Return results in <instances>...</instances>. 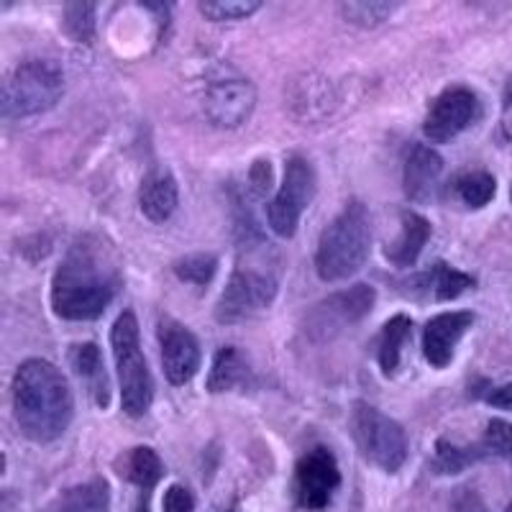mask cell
<instances>
[{"instance_id":"cell-31","label":"cell","mask_w":512,"mask_h":512,"mask_svg":"<svg viewBox=\"0 0 512 512\" xmlns=\"http://www.w3.org/2000/svg\"><path fill=\"white\" fill-rule=\"evenodd\" d=\"M164 512H195V497L182 484H172L164 492Z\"/></svg>"},{"instance_id":"cell-18","label":"cell","mask_w":512,"mask_h":512,"mask_svg":"<svg viewBox=\"0 0 512 512\" xmlns=\"http://www.w3.org/2000/svg\"><path fill=\"white\" fill-rule=\"evenodd\" d=\"M72 369L77 372V377L85 382L90 397L95 400L98 408H108L111 402V384H108V374L103 367V356L95 344H77L70 354Z\"/></svg>"},{"instance_id":"cell-6","label":"cell","mask_w":512,"mask_h":512,"mask_svg":"<svg viewBox=\"0 0 512 512\" xmlns=\"http://www.w3.org/2000/svg\"><path fill=\"white\" fill-rule=\"evenodd\" d=\"M356 446L369 464L379 466L384 472L395 474L408 459V438L402 425L379 413L377 408L359 402L351 418Z\"/></svg>"},{"instance_id":"cell-27","label":"cell","mask_w":512,"mask_h":512,"mask_svg":"<svg viewBox=\"0 0 512 512\" xmlns=\"http://www.w3.org/2000/svg\"><path fill=\"white\" fill-rule=\"evenodd\" d=\"M64 29L80 44H90L95 36L93 3H70V6H64Z\"/></svg>"},{"instance_id":"cell-5","label":"cell","mask_w":512,"mask_h":512,"mask_svg":"<svg viewBox=\"0 0 512 512\" xmlns=\"http://www.w3.org/2000/svg\"><path fill=\"white\" fill-rule=\"evenodd\" d=\"M64 93V75L54 62L29 59L3 85V116L29 118L49 111Z\"/></svg>"},{"instance_id":"cell-29","label":"cell","mask_w":512,"mask_h":512,"mask_svg":"<svg viewBox=\"0 0 512 512\" xmlns=\"http://www.w3.org/2000/svg\"><path fill=\"white\" fill-rule=\"evenodd\" d=\"M262 8L256 0H218V3H200V13L210 21H241Z\"/></svg>"},{"instance_id":"cell-25","label":"cell","mask_w":512,"mask_h":512,"mask_svg":"<svg viewBox=\"0 0 512 512\" xmlns=\"http://www.w3.org/2000/svg\"><path fill=\"white\" fill-rule=\"evenodd\" d=\"M479 459H482V454H479L477 443L474 446H456V443L441 438L436 443V456H433L431 466L436 474H459Z\"/></svg>"},{"instance_id":"cell-21","label":"cell","mask_w":512,"mask_h":512,"mask_svg":"<svg viewBox=\"0 0 512 512\" xmlns=\"http://www.w3.org/2000/svg\"><path fill=\"white\" fill-rule=\"evenodd\" d=\"M418 285L433 290L436 300H456V297L464 295L466 290H472L474 277H469V274L459 272V269L454 267H448V264L438 262L433 264L431 272L420 274Z\"/></svg>"},{"instance_id":"cell-38","label":"cell","mask_w":512,"mask_h":512,"mask_svg":"<svg viewBox=\"0 0 512 512\" xmlns=\"http://www.w3.org/2000/svg\"><path fill=\"white\" fill-rule=\"evenodd\" d=\"M510 195H512V190H510Z\"/></svg>"},{"instance_id":"cell-15","label":"cell","mask_w":512,"mask_h":512,"mask_svg":"<svg viewBox=\"0 0 512 512\" xmlns=\"http://www.w3.org/2000/svg\"><path fill=\"white\" fill-rule=\"evenodd\" d=\"M443 175V159L436 149L425 144H415L405 162V192L415 203H425L433 198L438 180Z\"/></svg>"},{"instance_id":"cell-26","label":"cell","mask_w":512,"mask_h":512,"mask_svg":"<svg viewBox=\"0 0 512 512\" xmlns=\"http://www.w3.org/2000/svg\"><path fill=\"white\" fill-rule=\"evenodd\" d=\"M482 459L487 456H497V459H510L512 461V423L507 420H489L484 438L477 443Z\"/></svg>"},{"instance_id":"cell-8","label":"cell","mask_w":512,"mask_h":512,"mask_svg":"<svg viewBox=\"0 0 512 512\" xmlns=\"http://www.w3.org/2000/svg\"><path fill=\"white\" fill-rule=\"evenodd\" d=\"M277 297V282L269 274L254 269H239L233 274L216 305V318L221 323H239L259 310L269 308Z\"/></svg>"},{"instance_id":"cell-37","label":"cell","mask_w":512,"mask_h":512,"mask_svg":"<svg viewBox=\"0 0 512 512\" xmlns=\"http://www.w3.org/2000/svg\"><path fill=\"white\" fill-rule=\"evenodd\" d=\"M507 512H512V502H510V507H507Z\"/></svg>"},{"instance_id":"cell-10","label":"cell","mask_w":512,"mask_h":512,"mask_svg":"<svg viewBox=\"0 0 512 512\" xmlns=\"http://www.w3.org/2000/svg\"><path fill=\"white\" fill-rule=\"evenodd\" d=\"M479 116V100L472 90L448 88L433 100L431 111L425 116L423 131L436 144L451 141L464 128L472 126Z\"/></svg>"},{"instance_id":"cell-36","label":"cell","mask_w":512,"mask_h":512,"mask_svg":"<svg viewBox=\"0 0 512 512\" xmlns=\"http://www.w3.org/2000/svg\"><path fill=\"white\" fill-rule=\"evenodd\" d=\"M136 512H149V495H146V492H144V497H141L139 510H136Z\"/></svg>"},{"instance_id":"cell-33","label":"cell","mask_w":512,"mask_h":512,"mask_svg":"<svg viewBox=\"0 0 512 512\" xmlns=\"http://www.w3.org/2000/svg\"><path fill=\"white\" fill-rule=\"evenodd\" d=\"M251 180H254L256 190L267 192L269 182H272V169H269V162H256V167L251 169Z\"/></svg>"},{"instance_id":"cell-4","label":"cell","mask_w":512,"mask_h":512,"mask_svg":"<svg viewBox=\"0 0 512 512\" xmlns=\"http://www.w3.org/2000/svg\"><path fill=\"white\" fill-rule=\"evenodd\" d=\"M113 356H116L118 382H121V405L126 415L141 418L152 408L154 382L152 372L146 367V359L141 354L139 344V323L131 310L118 315L116 326L111 333Z\"/></svg>"},{"instance_id":"cell-34","label":"cell","mask_w":512,"mask_h":512,"mask_svg":"<svg viewBox=\"0 0 512 512\" xmlns=\"http://www.w3.org/2000/svg\"><path fill=\"white\" fill-rule=\"evenodd\" d=\"M456 512H484V507L474 495H464L461 500H456Z\"/></svg>"},{"instance_id":"cell-19","label":"cell","mask_w":512,"mask_h":512,"mask_svg":"<svg viewBox=\"0 0 512 512\" xmlns=\"http://www.w3.org/2000/svg\"><path fill=\"white\" fill-rule=\"evenodd\" d=\"M111 510V487L105 479H90L70 487L54 502V512H108Z\"/></svg>"},{"instance_id":"cell-14","label":"cell","mask_w":512,"mask_h":512,"mask_svg":"<svg viewBox=\"0 0 512 512\" xmlns=\"http://www.w3.org/2000/svg\"><path fill=\"white\" fill-rule=\"evenodd\" d=\"M474 323V315L461 310V313H441L425 323L423 331V354L436 369H443L454 359V349Z\"/></svg>"},{"instance_id":"cell-2","label":"cell","mask_w":512,"mask_h":512,"mask_svg":"<svg viewBox=\"0 0 512 512\" xmlns=\"http://www.w3.org/2000/svg\"><path fill=\"white\" fill-rule=\"evenodd\" d=\"M121 277L90 244H77L57 269L52 308L64 320H95L113 303Z\"/></svg>"},{"instance_id":"cell-35","label":"cell","mask_w":512,"mask_h":512,"mask_svg":"<svg viewBox=\"0 0 512 512\" xmlns=\"http://www.w3.org/2000/svg\"><path fill=\"white\" fill-rule=\"evenodd\" d=\"M505 113L507 116L512 113V80L507 82V88H505Z\"/></svg>"},{"instance_id":"cell-23","label":"cell","mask_w":512,"mask_h":512,"mask_svg":"<svg viewBox=\"0 0 512 512\" xmlns=\"http://www.w3.org/2000/svg\"><path fill=\"white\" fill-rule=\"evenodd\" d=\"M246 377V361L233 346H226L216 354L213 367L208 374V390L210 392H226L233 390L236 384L244 382Z\"/></svg>"},{"instance_id":"cell-1","label":"cell","mask_w":512,"mask_h":512,"mask_svg":"<svg viewBox=\"0 0 512 512\" xmlns=\"http://www.w3.org/2000/svg\"><path fill=\"white\" fill-rule=\"evenodd\" d=\"M13 413L26 438L52 443L75 415V400L64 374L44 359H29L13 377Z\"/></svg>"},{"instance_id":"cell-28","label":"cell","mask_w":512,"mask_h":512,"mask_svg":"<svg viewBox=\"0 0 512 512\" xmlns=\"http://www.w3.org/2000/svg\"><path fill=\"white\" fill-rule=\"evenodd\" d=\"M218 272V259L213 254H190L175 262V274L190 285H208Z\"/></svg>"},{"instance_id":"cell-20","label":"cell","mask_w":512,"mask_h":512,"mask_svg":"<svg viewBox=\"0 0 512 512\" xmlns=\"http://www.w3.org/2000/svg\"><path fill=\"white\" fill-rule=\"evenodd\" d=\"M413 336V320L408 315H395L384 323L382 333H379V344H377V356H379V367L387 377L397 372L402 359V349Z\"/></svg>"},{"instance_id":"cell-13","label":"cell","mask_w":512,"mask_h":512,"mask_svg":"<svg viewBox=\"0 0 512 512\" xmlns=\"http://www.w3.org/2000/svg\"><path fill=\"white\" fill-rule=\"evenodd\" d=\"M159 346H162V364L169 382L185 384L198 374L200 344L182 323L164 318L159 323Z\"/></svg>"},{"instance_id":"cell-3","label":"cell","mask_w":512,"mask_h":512,"mask_svg":"<svg viewBox=\"0 0 512 512\" xmlns=\"http://www.w3.org/2000/svg\"><path fill=\"white\" fill-rule=\"evenodd\" d=\"M372 249V223L364 203L351 200L323 231L315 254V269L323 282L349 280L364 267Z\"/></svg>"},{"instance_id":"cell-12","label":"cell","mask_w":512,"mask_h":512,"mask_svg":"<svg viewBox=\"0 0 512 512\" xmlns=\"http://www.w3.org/2000/svg\"><path fill=\"white\" fill-rule=\"evenodd\" d=\"M256 105V90L249 80H218L205 93V116L218 128L246 123Z\"/></svg>"},{"instance_id":"cell-32","label":"cell","mask_w":512,"mask_h":512,"mask_svg":"<svg viewBox=\"0 0 512 512\" xmlns=\"http://www.w3.org/2000/svg\"><path fill=\"white\" fill-rule=\"evenodd\" d=\"M489 405H495V408L510 410L512 413V384H505V387H497L487 395Z\"/></svg>"},{"instance_id":"cell-30","label":"cell","mask_w":512,"mask_h":512,"mask_svg":"<svg viewBox=\"0 0 512 512\" xmlns=\"http://www.w3.org/2000/svg\"><path fill=\"white\" fill-rule=\"evenodd\" d=\"M392 11H395V3H344L341 6L346 21L364 26V29L382 24L384 18L392 16Z\"/></svg>"},{"instance_id":"cell-22","label":"cell","mask_w":512,"mask_h":512,"mask_svg":"<svg viewBox=\"0 0 512 512\" xmlns=\"http://www.w3.org/2000/svg\"><path fill=\"white\" fill-rule=\"evenodd\" d=\"M126 474L128 482H134L136 487H141L149 495L154 489V484L164 477V464L157 456V451L149 446L134 448L126 459Z\"/></svg>"},{"instance_id":"cell-11","label":"cell","mask_w":512,"mask_h":512,"mask_svg":"<svg viewBox=\"0 0 512 512\" xmlns=\"http://www.w3.org/2000/svg\"><path fill=\"white\" fill-rule=\"evenodd\" d=\"M374 300H377V292L372 285H354L351 290L331 295L328 300L315 305L308 326L310 333L320 338L333 336L344 326H351L364 315H369V310L374 308Z\"/></svg>"},{"instance_id":"cell-24","label":"cell","mask_w":512,"mask_h":512,"mask_svg":"<svg viewBox=\"0 0 512 512\" xmlns=\"http://www.w3.org/2000/svg\"><path fill=\"white\" fill-rule=\"evenodd\" d=\"M454 192L456 198L469 208H484L489 200L495 198V177L487 175V172H466V175L456 177Z\"/></svg>"},{"instance_id":"cell-16","label":"cell","mask_w":512,"mask_h":512,"mask_svg":"<svg viewBox=\"0 0 512 512\" xmlns=\"http://www.w3.org/2000/svg\"><path fill=\"white\" fill-rule=\"evenodd\" d=\"M139 205L149 221L164 223L177 210V182L167 169H154L144 177L139 190Z\"/></svg>"},{"instance_id":"cell-9","label":"cell","mask_w":512,"mask_h":512,"mask_svg":"<svg viewBox=\"0 0 512 512\" xmlns=\"http://www.w3.org/2000/svg\"><path fill=\"white\" fill-rule=\"evenodd\" d=\"M341 484V472L328 448H310L295 466V495L305 510H323Z\"/></svg>"},{"instance_id":"cell-7","label":"cell","mask_w":512,"mask_h":512,"mask_svg":"<svg viewBox=\"0 0 512 512\" xmlns=\"http://www.w3.org/2000/svg\"><path fill=\"white\" fill-rule=\"evenodd\" d=\"M315 187H318V180H315V172L308 159L292 157L285 167V180H282L280 192L274 195L267 208L269 226L280 239L295 236L300 216L313 203Z\"/></svg>"},{"instance_id":"cell-17","label":"cell","mask_w":512,"mask_h":512,"mask_svg":"<svg viewBox=\"0 0 512 512\" xmlns=\"http://www.w3.org/2000/svg\"><path fill=\"white\" fill-rule=\"evenodd\" d=\"M428 239H431V223L425 221L423 216H418V213H413V210H405L402 213L400 236L387 246L384 256L400 269L413 267L418 262L423 246L428 244Z\"/></svg>"}]
</instances>
